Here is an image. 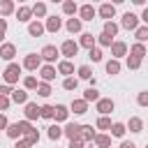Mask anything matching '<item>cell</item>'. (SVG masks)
<instances>
[{
    "instance_id": "1",
    "label": "cell",
    "mask_w": 148,
    "mask_h": 148,
    "mask_svg": "<svg viewBox=\"0 0 148 148\" xmlns=\"http://www.w3.org/2000/svg\"><path fill=\"white\" fill-rule=\"evenodd\" d=\"M28 130H32V125H30L28 120H18V123H9V127H7L5 132H7V136H9V139L18 141V139H21Z\"/></svg>"
},
{
    "instance_id": "2",
    "label": "cell",
    "mask_w": 148,
    "mask_h": 148,
    "mask_svg": "<svg viewBox=\"0 0 148 148\" xmlns=\"http://www.w3.org/2000/svg\"><path fill=\"white\" fill-rule=\"evenodd\" d=\"M21 65L18 62H9L7 67H5V72H2V79H5V83L7 86H14V83H18V79H21Z\"/></svg>"
},
{
    "instance_id": "3",
    "label": "cell",
    "mask_w": 148,
    "mask_h": 148,
    "mask_svg": "<svg viewBox=\"0 0 148 148\" xmlns=\"http://www.w3.org/2000/svg\"><path fill=\"white\" fill-rule=\"evenodd\" d=\"M76 53H79V42H74V39H65V42L60 44V56H65V60H72Z\"/></svg>"
},
{
    "instance_id": "4",
    "label": "cell",
    "mask_w": 148,
    "mask_h": 148,
    "mask_svg": "<svg viewBox=\"0 0 148 148\" xmlns=\"http://www.w3.org/2000/svg\"><path fill=\"white\" fill-rule=\"evenodd\" d=\"M95 109H97L99 116H109V113L116 109V102H113L111 97H99V99L95 102Z\"/></svg>"
},
{
    "instance_id": "5",
    "label": "cell",
    "mask_w": 148,
    "mask_h": 148,
    "mask_svg": "<svg viewBox=\"0 0 148 148\" xmlns=\"http://www.w3.org/2000/svg\"><path fill=\"white\" fill-rule=\"evenodd\" d=\"M60 56V49L58 46H53V44H46L42 51H39V58L42 60H46V65H51V62H56V58Z\"/></svg>"
},
{
    "instance_id": "6",
    "label": "cell",
    "mask_w": 148,
    "mask_h": 148,
    "mask_svg": "<svg viewBox=\"0 0 148 148\" xmlns=\"http://www.w3.org/2000/svg\"><path fill=\"white\" fill-rule=\"evenodd\" d=\"M21 67H23V69H28V72H37V69L42 67V58H39L37 53H28V56L23 58Z\"/></svg>"
},
{
    "instance_id": "7",
    "label": "cell",
    "mask_w": 148,
    "mask_h": 148,
    "mask_svg": "<svg viewBox=\"0 0 148 148\" xmlns=\"http://www.w3.org/2000/svg\"><path fill=\"white\" fill-rule=\"evenodd\" d=\"M120 28H125V30H136L139 28V16L136 14H132V12H125L123 14V18H120Z\"/></svg>"
},
{
    "instance_id": "8",
    "label": "cell",
    "mask_w": 148,
    "mask_h": 148,
    "mask_svg": "<svg viewBox=\"0 0 148 148\" xmlns=\"http://www.w3.org/2000/svg\"><path fill=\"white\" fill-rule=\"evenodd\" d=\"M69 111H72L74 116H83V113H88V102H86L83 97H76V99H72Z\"/></svg>"
},
{
    "instance_id": "9",
    "label": "cell",
    "mask_w": 148,
    "mask_h": 148,
    "mask_svg": "<svg viewBox=\"0 0 148 148\" xmlns=\"http://www.w3.org/2000/svg\"><path fill=\"white\" fill-rule=\"evenodd\" d=\"M97 16V9L92 7V5H81L79 7V21L83 23V21H92Z\"/></svg>"
},
{
    "instance_id": "10",
    "label": "cell",
    "mask_w": 148,
    "mask_h": 148,
    "mask_svg": "<svg viewBox=\"0 0 148 148\" xmlns=\"http://www.w3.org/2000/svg\"><path fill=\"white\" fill-rule=\"evenodd\" d=\"M127 51H130V46L125 42H113L111 44V58L113 60H120L123 56H127Z\"/></svg>"
},
{
    "instance_id": "11",
    "label": "cell",
    "mask_w": 148,
    "mask_h": 148,
    "mask_svg": "<svg viewBox=\"0 0 148 148\" xmlns=\"http://www.w3.org/2000/svg\"><path fill=\"white\" fill-rule=\"evenodd\" d=\"M14 56H16V46H14L12 42H5V44H0V58H2V60L12 62V60H14Z\"/></svg>"
},
{
    "instance_id": "12",
    "label": "cell",
    "mask_w": 148,
    "mask_h": 148,
    "mask_svg": "<svg viewBox=\"0 0 148 148\" xmlns=\"http://www.w3.org/2000/svg\"><path fill=\"white\" fill-rule=\"evenodd\" d=\"M67 118H69V106L56 104V106H53V120H56V123H67Z\"/></svg>"
},
{
    "instance_id": "13",
    "label": "cell",
    "mask_w": 148,
    "mask_h": 148,
    "mask_svg": "<svg viewBox=\"0 0 148 148\" xmlns=\"http://www.w3.org/2000/svg\"><path fill=\"white\" fill-rule=\"evenodd\" d=\"M95 136H97V132L92 130V125H81V130H79V139H81L83 143H92Z\"/></svg>"
},
{
    "instance_id": "14",
    "label": "cell",
    "mask_w": 148,
    "mask_h": 148,
    "mask_svg": "<svg viewBox=\"0 0 148 148\" xmlns=\"http://www.w3.org/2000/svg\"><path fill=\"white\" fill-rule=\"evenodd\" d=\"M39 76H42L44 83H51V81L58 76V72H56L53 65H42V67H39Z\"/></svg>"
},
{
    "instance_id": "15",
    "label": "cell",
    "mask_w": 148,
    "mask_h": 148,
    "mask_svg": "<svg viewBox=\"0 0 148 148\" xmlns=\"http://www.w3.org/2000/svg\"><path fill=\"white\" fill-rule=\"evenodd\" d=\"M23 116H25V120H28V123H32V120L42 118V116H39V106H37L35 102H28V104H25V109H23Z\"/></svg>"
},
{
    "instance_id": "16",
    "label": "cell",
    "mask_w": 148,
    "mask_h": 148,
    "mask_svg": "<svg viewBox=\"0 0 148 148\" xmlns=\"http://www.w3.org/2000/svg\"><path fill=\"white\" fill-rule=\"evenodd\" d=\"M97 14H99L104 21H111V18L116 16V5H111V2H104V5H99Z\"/></svg>"
},
{
    "instance_id": "17",
    "label": "cell",
    "mask_w": 148,
    "mask_h": 148,
    "mask_svg": "<svg viewBox=\"0 0 148 148\" xmlns=\"http://www.w3.org/2000/svg\"><path fill=\"white\" fill-rule=\"evenodd\" d=\"M60 28H62V18L60 16H46V23H44L46 32H58Z\"/></svg>"
},
{
    "instance_id": "18",
    "label": "cell",
    "mask_w": 148,
    "mask_h": 148,
    "mask_svg": "<svg viewBox=\"0 0 148 148\" xmlns=\"http://www.w3.org/2000/svg\"><path fill=\"white\" fill-rule=\"evenodd\" d=\"M46 30H44V23L42 21H37V18H32L30 23H28V35L30 37H42Z\"/></svg>"
},
{
    "instance_id": "19",
    "label": "cell",
    "mask_w": 148,
    "mask_h": 148,
    "mask_svg": "<svg viewBox=\"0 0 148 148\" xmlns=\"http://www.w3.org/2000/svg\"><path fill=\"white\" fill-rule=\"evenodd\" d=\"M132 58H139V60H143L146 56H148V49H146V44H139V42H134L132 46H130V51H127Z\"/></svg>"
},
{
    "instance_id": "20",
    "label": "cell",
    "mask_w": 148,
    "mask_h": 148,
    "mask_svg": "<svg viewBox=\"0 0 148 148\" xmlns=\"http://www.w3.org/2000/svg\"><path fill=\"white\" fill-rule=\"evenodd\" d=\"M9 99L14 102V104H28V90H23V88H14L12 90V95H9Z\"/></svg>"
},
{
    "instance_id": "21",
    "label": "cell",
    "mask_w": 148,
    "mask_h": 148,
    "mask_svg": "<svg viewBox=\"0 0 148 148\" xmlns=\"http://www.w3.org/2000/svg\"><path fill=\"white\" fill-rule=\"evenodd\" d=\"M79 130H81L79 123H65V127H62V136H67L69 141H72V139H79Z\"/></svg>"
},
{
    "instance_id": "22",
    "label": "cell",
    "mask_w": 148,
    "mask_h": 148,
    "mask_svg": "<svg viewBox=\"0 0 148 148\" xmlns=\"http://www.w3.org/2000/svg\"><path fill=\"white\" fill-rule=\"evenodd\" d=\"M16 18H18L21 23H30V21H32V7L21 5V7L16 9Z\"/></svg>"
},
{
    "instance_id": "23",
    "label": "cell",
    "mask_w": 148,
    "mask_h": 148,
    "mask_svg": "<svg viewBox=\"0 0 148 148\" xmlns=\"http://www.w3.org/2000/svg\"><path fill=\"white\" fill-rule=\"evenodd\" d=\"M95 44H97V39H95V35L92 32H81V37H79V46H83V49H95Z\"/></svg>"
},
{
    "instance_id": "24",
    "label": "cell",
    "mask_w": 148,
    "mask_h": 148,
    "mask_svg": "<svg viewBox=\"0 0 148 148\" xmlns=\"http://www.w3.org/2000/svg\"><path fill=\"white\" fill-rule=\"evenodd\" d=\"M56 72L62 74L65 79H67V76H74V65H72V60H60L58 67H56Z\"/></svg>"
},
{
    "instance_id": "25",
    "label": "cell",
    "mask_w": 148,
    "mask_h": 148,
    "mask_svg": "<svg viewBox=\"0 0 148 148\" xmlns=\"http://www.w3.org/2000/svg\"><path fill=\"white\" fill-rule=\"evenodd\" d=\"M65 28H67V32H69V35H76V32H81V30H83V23L79 21V16H72V18H67Z\"/></svg>"
},
{
    "instance_id": "26",
    "label": "cell",
    "mask_w": 148,
    "mask_h": 148,
    "mask_svg": "<svg viewBox=\"0 0 148 148\" xmlns=\"http://www.w3.org/2000/svg\"><path fill=\"white\" fill-rule=\"evenodd\" d=\"M132 134H139V132H143V120L139 118V116H132L130 120H127V125H125Z\"/></svg>"
},
{
    "instance_id": "27",
    "label": "cell",
    "mask_w": 148,
    "mask_h": 148,
    "mask_svg": "<svg viewBox=\"0 0 148 148\" xmlns=\"http://www.w3.org/2000/svg\"><path fill=\"white\" fill-rule=\"evenodd\" d=\"M23 141H25V143H28V146L32 148L35 143H39V132H37L35 127H32V130H28V132L23 134Z\"/></svg>"
},
{
    "instance_id": "28",
    "label": "cell",
    "mask_w": 148,
    "mask_h": 148,
    "mask_svg": "<svg viewBox=\"0 0 148 148\" xmlns=\"http://www.w3.org/2000/svg\"><path fill=\"white\" fill-rule=\"evenodd\" d=\"M16 12V5L12 2V0H2L0 2V16L5 18V16H9V14H14Z\"/></svg>"
},
{
    "instance_id": "29",
    "label": "cell",
    "mask_w": 148,
    "mask_h": 148,
    "mask_svg": "<svg viewBox=\"0 0 148 148\" xmlns=\"http://www.w3.org/2000/svg\"><path fill=\"white\" fill-rule=\"evenodd\" d=\"M95 148H111V136L109 134H97L95 141H92Z\"/></svg>"
},
{
    "instance_id": "30",
    "label": "cell",
    "mask_w": 148,
    "mask_h": 148,
    "mask_svg": "<svg viewBox=\"0 0 148 148\" xmlns=\"http://www.w3.org/2000/svg\"><path fill=\"white\" fill-rule=\"evenodd\" d=\"M104 69H106V74H111V76H116V74H120V60H106V65H104Z\"/></svg>"
},
{
    "instance_id": "31",
    "label": "cell",
    "mask_w": 148,
    "mask_h": 148,
    "mask_svg": "<svg viewBox=\"0 0 148 148\" xmlns=\"http://www.w3.org/2000/svg\"><path fill=\"white\" fill-rule=\"evenodd\" d=\"M79 12V5L74 2V0H65L62 2V14H67V16H74Z\"/></svg>"
},
{
    "instance_id": "32",
    "label": "cell",
    "mask_w": 148,
    "mask_h": 148,
    "mask_svg": "<svg viewBox=\"0 0 148 148\" xmlns=\"http://www.w3.org/2000/svg\"><path fill=\"white\" fill-rule=\"evenodd\" d=\"M118 30H120V25L118 23H113V21H104V35H109V37H116L118 35Z\"/></svg>"
},
{
    "instance_id": "33",
    "label": "cell",
    "mask_w": 148,
    "mask_h": 148,
    "mask_svg": "<svg viewBox=\"0 0 148 148\" xmlns=\"http://www.w3.org/2000/svg\"><path fill=\"white\" fill-rule=\"evenodd\" d=\"M125 132H127L125 123H113V125H111V136H116V139H123V136H125Z\"/></svg>"
},
{
    "instance_id": "34",
    "label": "cell",
    "mask_w": 148,
    "mask_h": 148,
    "mask_svg": "<svg viewBox=\"0 0 148 148\" xmlns=\"http://www.w3.org/2000/svg\"><path fill=\"white\" fill-rule=\"evenodd\" d=\"M134 37H136L139 44H146V42H148V25H139V28L134 30Z\"/></svg>"
},
{
    "instance_id": "35",
    "label": "cell",
    "mask_w": 148,
    "mask_h": 148,
    "mask_svg": "<svg viewBox=\"0 0 148 148\" xmlns=\"http://www.w3.org/2000/svg\"><path fill=\"white\" fill-rule=\"evenodd\" d=\"M32 16H37V21L44 18L46 16V2H35L32 5Z\"/></svg>"
},
{
    "instance_id": "36",
    "label": "cell",
    "mask_w": 148,
    "mask_h": 148,
    "mask_svg": "<svg viewBox=\"0 0 148 148\" xmlns=\"http://www.w3.org/2000/svg\"><path fill=\"white\" fill-rule=\"evenodd\" d=\"M76 74H79L76 79H86V81H90V79H92V67H90V65H81V67L76 69Z\"/></svg>"
},
{
    "instance_id": "37",
    "label": "cell",
    "mask_w": 148,
    "mask_h": 148,
    "mask_svg": "<svg viewBox=\"0 0 148 148\" xmlns=\"http://www.w3.org/2000/svg\"><path fill=\"white\" fill-rule=\"evenodd\" d=\"M37 86H39V81H37V76H32V74H28V76L23 79V90H37Z\"/></svg>"
},
{
    "instance_id": "38",
    "label": "cell",
    "mask_w": 148,
    "mask_h": 148,
    "mask_svg": "<svg viewBox=\"0 0 148 148\" xmlns=\"http://www.w3.org/2000/svg\"><path fill=\"white\" fill-rule=\"evenodd\" d=\"M111 125H113V123H111L109 116H99L97 123H95V130H111Z\"/></svg>"
},
{
    "instance_id": "39",
    "label": "cell",
    "mask_w": 148,
    "mask_h": 148,
    "mask_svg": "<svg viewBox=\"0 0 148 148\" xmlns=\"http://www.w3.org/2000/svg\"><path fill=\"white\" fill-rule=\"evenodd\" d=\"M95 39H97V44H99V46H106V49H111V44L116 42L113 37H109V35H104V32H99Z\"/></svg>"
},
{
    "instance_id": "40",
    "label": "cell",
    "mask_w": 148,
    "mask_h": 148,
    "mask_svg": "<svg viewBox=\"0 0 148 148\" xmlns=\"http://www.w3.org/2000/svg\"><path fill=\"white\" fill-rule=\"evenodd\" d=\"M62 88H65V90H76V88H79V79H76V76L62 79Z\"/></svg>"
},
{
    "instance_id": "41",
    "label": "cell",
    "mask_w": 148,
    "mask_h": 148,
    "mask_svg": "<svg viewBox=\"0 0 148 148\" xmlns=\"http://www.w3.org/2000/svg\"><path fill=\"white\" fill-rule=\"evenodd\" d=\"M46 134H49V139H51V141H58V139L62 136V127H60V125H51Z\"/></svg>"
},
{
    "instance_id": "42",
    "label": "cell",
    "mask_w": 148,
    "mask_h": 148,
    "mask_svg": "<svg viewBox=\"0 0 148 148\" xmlns=\"http://www.w3.org/2000/svg\"><path fill=\"white\" fill-rule=\"evenodd\" d=\"M53 90H51V83H44V81H39V86H37V95L39 97H49Z\"/></svg>"
},
{
    "instance_id": "43",
    "label": "cell",
    "mask_w": 148,
    "mask_h": 148,
    "mask_svg": "<svg viewBox=\"0 0 148 148\" xmlns=\"http://www.w3.org/2000/svg\"><path fill=\"white\" fill-rule=\"evenodd\" d=\"M88 56H90V60H92V62H102V58H104V53H102V49H99V46L90 49V51H88Z\"/></svg>"
},
{
    "instance_id": "44",
    "label": "cell",
    "mask_w": 148,
    "mask_h": 148,
    "mask_svg": "<svg viewBox=\"0 0 148 148\" xmlns=\"http://www.w3.org/2000/svg\"><path fill=\"white\" fill-rule=\"evenodd\" d=\"M83 99H86L88 104H90V102H97V99H99V92H97L95 88H88V90L83 92Z\"/></svg>"
},
{
    "instance_id": "45",
    "label": "cell",
    "mask_w": 148,
    "mask_h": 148,
    "mask_svg": "<svg viewBox=\"0 0 148 148\" xmlns=\"http://www.w3.org/2000/svg\"><path fill=\"white\" fill-rule=\"evenodd\" d=\"M39 116H42V118H46V120H53V106H51V104L39 106Z\"/></svg>"
},
{
    "instance_id": "46",
    "label": "cell",
    "mask_w": 148,
    "mask_h": 148,
    "mask_svg": "<svg viewBox=\"0 0 148 148\" xmlns=\"http://www.w3.org/2000/svg\"><path fill=\"white\" fill-rule=\"evenodd\" d=\"M141 62H143V60H139V58H132V56H127V69H139V67H141Z\"/></svg>"
},
{
    "instance_id": "47",
    "label": "cell",
    "mask_w": 148,
    "mask_h": 148,
    "mask_svg": "<svg viewBox=\"0 0 148 148\" xmlns=\"http://www.w3.org/2000/svg\"><path fill=\"white\" fill-rule=\"evenodd\" d=\"M136 104H139V106H148V90H141V92L136 95Z\"/></svg>"
},
{
    "instance_id": "48",
    "label": "cell",
    "mask_w": 148,
    "mask_h": 148,
    "mask_svg": "<svg viewBox=\"0 0 148 148\" xmlns=\"http://www.w3.org/2000/svg\"><path fill=\"white\" fill-rule=\"evenodd\" d=\"M9 106H12V99L5 97V95H0V111H7Z\"/></svg>"
},
{
    "instance_id": "49",
    "label": "cell",
    "mask_w": 148,
    "mask_h": 148,
    "mask_svg": "<svg viewBox=\"0 0 148 148\" xmlns=\"http://www.w3.org/2000/svg\"><path fill=\"white\" fill-rule=\"evenodd\" d=\"M5 35H7V18L0 16V42L5 39Z\"/></svg>"
},
{
    "instance_id": "50",
    "label": "cell",
    "mask_w": 148,
    "mask_h": 148,
    "mask_svg": "<svg viewBox=\"0 0 148 148\" xmlns=\"http://www.w3.org/2000/svg\"><path fill=\"white\" fill-rule=\"evenodd\" d=\"M12 90H14V88H12V86H7V83H5V86H0V95H5V97H9V95H12Z\"/></svg>"
},
{
    "instance_id": "51",
    "label": "cell",
    "mask_w": 148,
    "mask_h": 148,
    "mask_svg": "<svg viewBox=\"0 0 148 148\" xmlns=\"http://www.w3.org/2000/svg\"><path fill=\"white\" fill-rule=\"evenodd\" d=\"M83 146H86V143H83V141H81V139H72V141H69V146H67V148H83Z\"/></svg>"
},
{
    "instance_id": "52",
    "label": "cell",
    "mask_w": 148,
    "mask_h": 148,
    "mask_svg": "<svg viewBox=\"0 0 148 148\" xmlns=\"http://www.w3.org/2000/svg\"><path fill=\"white\" fill-rule=\"evenodd\" d=\"M7 127H9V120L5 113H0V130H7Z\"/></svg>"
},
{
    "instance_id": "53",
    "label": "cell",
    "mask_w": 148,
    "mask_h": 148,
    "mask_svg": "<svg viewBox=\"0 0 148 148\" xmlns=\"http://www.w3.org/2000/svg\"><path fill=\"white\" fill-rule=\"evenodd\" d=\"M139 21H143V25H148V7L141 12V16H139Z\"/></svg>"
},
{
    "instance_id": "54",
    "label": "cell",
    "mask_w": 148,
    "mask_h": 148,
    "mask_svg": "<svg viewBox=\"0 0 148 148\" xmlns=\"http://www.w3.org/2000/svg\"><path fill=\"white\" fill-rule=\"evenodd\" d=\"M14 148H30V146H28V143H25V141H23V139H18V141H16V146H14Z\"/></svg>"
},
{
    "instance_id": "55",
    "label": "cell",
    "mask_w": 148,
    "mask_h": 148,
    "mask_svg": "<svg viewBox=\"0 0 148 148\" xmlns=\"http://www.w3.org/2000/svg\"><path fill=\"white\" fill-rule=\"evenodd\" d=\"M118 148H134V143H132V141H123Z\"/></svg>"
},
{
    "instance_id": "56",
    "label": "cell",
    "mask_w": 148,
    "mask_h": 148,
    "mask_svg": "<svg viewBox=\"0 0 148 148\" xmlns=\"http://www.w3.org/2000/svg\"><path fill=\"white\" fill-rule=\"evenodd\" d=\"M146 60H148V56H146Z\"/></svg>"
},
{
    "instance_id": "57",
    "label": "cell",
    "mask_w": 148,
    "mask_h": 148,
    "mask_svg": "<svg viewBox=\"0 0 148 148\" xmlns=\"http://www.w3.org/2000/svg\"><path fill=\"white\" fill-rule=\"evenodd\" d=\"M146 148H148V143H146Z\"/></svg>"
},
{
    "instance_id": "58",
    "label": "cell",
    "mask_w": 148,
    "mask_h": 148,
    "mask_svg": "<svg viewBox=\"0 0 148 148\" xmlns=\"http://www.w3.org/2000/svg\"><path fill=\"white\" fill-rule=\"evenodd\" d=\"M134 148H136V146H134Z\"/></svg>"
},
{
    "instance_id": "59",
    "label": "cell",
    "mask_w": 148,
    "mask_h": 148,
    "mask_svg": "<svg viewBox=\"0 0 148 148\" xmlns=\"http://www.w3.org/2000/svg\"><path fill=\"white\" fill-rule=\"evenodd\" d=\"M56 148H58V146H56Z\"/></svg>"
},
{
    "instance_id": "60",
    "label": "cell",
    "mask_w": 148,
    "mask_h": 148,
    "mask_svg": "<svg viewBox=\"0 0 148 148\" xmlns=\"http://www.w3.org/2000/svg\"><path fill=\"white\" fill-rule=\"evenodd\" d=\"M92 148H95V146H92Z\"/></svg>"
}]
</instances>
